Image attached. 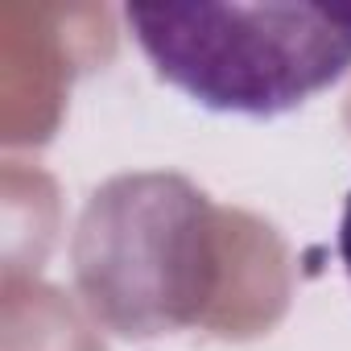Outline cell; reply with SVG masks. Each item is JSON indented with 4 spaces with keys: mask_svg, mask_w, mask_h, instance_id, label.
<instances>
[{
    "mask_svg": "<svg viewBox=\"0 0 351 351\" xmlns=\"http://www.w3.org/2000/svg\"><path fill=\"white\" fill-rule=\"evenodd\" d=\"M124 21L157 75L211 112L277 116L351 71L343 5H128Z\"/></svg>",
    "mask_w": 351,
    "mask_h": 351,
    "instance_id": "obj_1",
    "label": "cell"
},
{
    "mask_svg": "<svg viewBox=\"0 0 351 351\" xmlns=\"http://www.w3.org/2000/svg\"><path fill=\"white\" fill-rule=\"evenodd\" d=\"M339 256H343V269H347V277H351V195H347L343 223H339Z\"/></svg>",
    "mask_w": 351,
    "mask_h": 351,
    "instance_id": "obj_2",
    "label": "cell"
}]
</instances>
